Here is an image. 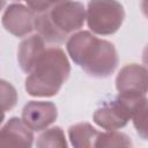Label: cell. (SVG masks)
<instances>
[{
    "instance_id": "cell-3",
    "label": "cell",
    "mask_w": 148,
    "mask_h": 148,
    "mask_svg": "<svg viewBox=\"0 0 148 148\" xmlns=\"http://www.w3.org/2000/svg\"><path fill=\"white\" fill-rule=\"evenodd\" d=\"M84 21L83 6L69 2L53 8L50 14L36 17L35 24L40 35L49 42H62L67 32L79 29Z\"/></svg>"
},
{
    "instance_id": "cell-4",
    "label": "cell",
    "mask_w": 148,
    "mask_h": 148,
    "mask_svg": "<svg viewBox=\"0 0 148 148\" xmlns=\"http://www.w3.org/2000/svg\"><path fill=\"white\" fill-rule=\"evenodd\" d=\"M124 18L123 7L114 0H91L88 10V24L98 34H111Z\"/></svg>"
},
{
    "instance_id": "cell-9",
    "label": "cell",
    "mask_w": 148,
    "mask_h": 148,
    "mask_svg": "<svg viewBox=\"0 0 148 148\" xmlns=\"http://www.w3.org/2000/svg\"><path fill=\"white\" fill-rule=\"evenodd\" d=\"M30 5V7L34 9V10H38V12H42V10H45L49 8V6L51 3H57V2H60V1H64V0H27Z\"/></svg>"
},
{
    "instance_id": "cell-5",
    "label": "cell",
    "mask_w": 148,
    "mask_h": 148,
    "mask_svg": "<svg viewBox=\"0 0 148 148\" xmlns=\"http://www.w3.org/2000/svg\"><path fill=\"white\" fill-rule=\"evenodd\" d=\"M3 24L10 32L21 36L32 29V16L30 10L23 6L13 5L3 16Z\"/></svg>"
},
{
    "instance_id": "cell-2",
    "label": "cell",
    "mask_w": 148,
    "mask_h": 148,
    "mask_svg": "<svg viewBox=\"0 0 148 148\" xmlns=\"http://www.w3.org/2000/svg\"><path fill=\"white\" fill-rule=\"evenodd\" d=\"M35 72L27 79V90L35 96H50L58 91L68 75V62L59 49H51L35 62Z\"/></svg>"
},
{
    "instance_id": "cell-1",
    "label": "cell",
    "mask_w": 148,
    "mask_h": 148,
    "mask_svg": "<svg viewBox=\"0 0 148 148\" xmlns=\"http://www.w3.org/2000/svg\"><path fill=\"white\" fill-rule=\"evenodd\" d=\"M67 49L75 62L91 75L104 76L113 71L117 64L113 45L95 38L88 32L73 36Z\"/></svg>"
},
{
    "instance_id": "cell-10",
    "label": "cell",
    "mask_w": 148,
    "mask_h": 148,
    "mask_svg": "<svg viewBox=\"0 0 148 148\" xmlns=\"http://www.w3.org/2000/svg\"><path fill=\"white\" fill-rule=\"evenodd\" d=\"M3 5H5V0H0V10H1V8L3 7Z\"/></svg>"
},
{
    "instance_id": "cell-7",
    "label": "cell",
    "mask_w": 148,
    "mask_h": 148,
    "mask_svg": "<svg viewBox=\"0 0 148 148\" xmlns=\"http://www.w3.org/2000/svg\"><path fill=\"white\" fill-rule=\"evenodd\" d=\"M43 51V40L39 36H32L30 39H27L21 44L20 49V64L21 67L25 71L29 72L37 59L40 57Z\"/></svg>"
},
{
    "instance_id": "cell-6",
    "label": "cell",
    "mask_w": 148,
    "mask_h": 148,
    "mask_svg": "<svg viewBox=\"0 0 148 148\" xmlns=\"http://www.w3.org/2000/svg\"><path fill=\"white\" fill-rule=\"evenodd\" d=\"M57 116V110L51 103H37L32 102L25 106L23 112L24 121L35 128H40L53 121Z\"/></svg>"
},
{
    "instance_id": "cell-8",
    "label": "cell",
    "mask_w": 148,
    "mask_h": 148,
    "mask_svg": "<svg viewBox=\"0 0 148 148\" xmlns=\"http://www.w3.org/2000/svg\"><path fill=\"white\" fill-rule=\"evenodd\" d=\"M16 101V94L14 88L5 81H0V111L3 109H10Z\"/></svg>"
}]
</instances>
